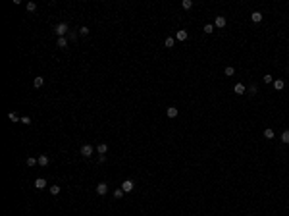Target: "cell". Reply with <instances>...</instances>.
Instances as JSON below:
<instances>
[{"label":"cell","mask_w":289,"mask_h":216,"mask_svg":"<svg viewBox=\"0 0 289 216\" xmlns=\"http://www.w3.org/2000/svg\"><path fill=\"white\" fill-rule=\"evenodd\" d=\"M54 31H56V35H58V37H64L66 33H68V23H58Z\"/></svg>","instance_id":"obj_1"},{"label":"cell","mask_w":289,"mask_h":216,"mask_svg":"<svg viewBox=\"0 0 289 216\" xmlns=\"http://www.w3.org/2000/svg\"><path fill=\"white\" fill-rule=\"evenodd\" d=\"M133 187H135V183L131 181V179H125V181L122 183V189L125 191V193H129V191H133Z\"/></svg>","instance_id":"obj_2"},{"label":"cell","mask_w":289,"mask_h":216,"mask_svg":"<svg viewBox=\"0 0 289 216\" xmlns=\"http://www.w3.org/2000/svg\"><path fill=\"white\" fill-rule=\"evenodd\" d=\"M96 193H98V195H106V193H108V185L104 183V181H100V183L96 185Z\"/></svg>","instance_id":"obj_3"},{"label":"cell","mask_w":289,"mask_h":216,"mask_svg":"<svg viewBox=\"0 0 289 216\" xmlns=\"http://www.w3.org/2000/svg\"><path fill=\"white\" fill-rule=\"evenodd\" d=\"M81 154H83L85 158H89L91 154H93V147H91V145H83V147H81Z\"/></svg>","instance_id":"obj_4"},{"label":"cell","mask_w":289,"mask_h":216,"mask_svg":"<svg viewBox=\"0 0 289 216\" xmlns=\"http://www.w3.org/2000/svg\"><path fill=\"white\" fill-rule=\"evenodd\" d=\"M233 91H235V95H243V93H247V87H245L243 83H237V85L233 87Z\"/></svg>","instance_id":"obj_5"},{"label":"cell","mask_w":289,"mask_h":216,"mask_svg":"<svg viewBox=\"0 0 289 216\" xmlns=\"http://www.w3.org/2000/svg\"><path fill=\"white\" fill-rule=\"evenodd\" d=\"M35 187H37V189H45L46 187V179L45 178H37L35 179Z\"/></svg>","instance_id":"obj_6"},{"label":"cell","mask_w":289,"mask_h":216,"mask_svg":"<svg viewBox=\"0 0 289 216\" xmlns=\"http://www.w3.org/2000/svg\"><path fill=\"white\" fill-rule=\"evenodd\" d=\"M187 37H189V33H187L185 29H181V31L175 33V39H177V41H187Z\"/></svg>","instance_id":"obj_7"},{"label":"cell","mask_w":289,"mask_h":216,"mask_svg":"<svg viewBox=\"0 0 289 216\" xmlns=\"http://www.w3.org/2000/svg\"><path fill=\"white\" fill-rule=\"evenodd\" d=\"M37 160H39V166H43V168H45V166H48V162H50L46 154H41V156H39Z\"/></svg>","instance_id":"obj_8"},{"label":"cell","mask_w":289,"mask_h":216,"mask_svg":"<svg viewBox=\"0 0 289 216\" xmlns=\"http://www.w3.org/2000/svg\"><path fill=\"white\" fill-rule=\"evenodd\" d=\"M166 116H168V118H175V116H177V108H175V106H170V108L166 110Z\"/></svg>","instance_id":"obj_9"},{"label":"cell","mask_w":289,"mask_h":216,"mask_svg":"<svg viewBox=\"0 0 289 216\" xmlns=\"http://www.w3.org/2000/svg\"><path fill=\"white\" fill-rule=\"evenodd\" d=\"M283 87H285V81H283V79H276V81H274V89L276 91H282Z\"/></svg>","instance_id":"obj_10"},{"label":"cell","mask_w":289,"mask_h":216,"mask_svg":"<svg viewBox=\"0 0 289 216\" xmlns=\"http://www.w3.org/2000/svg\"><path fill=\"white\" fill-rule=\"evenodd\" d=\"M250 19H252L254 23H258V21H262V14L260 12H252L250 14Z\"/></svg>","instance_id":"obj_11"},{"label":"cell","mask_w":289,"mask_h":216,"mask_svg":"<svg viewBox=\"0 0 289 216\" xmlns=\"http://www.w3.org/2000/svg\"><path fill=\"white\" fill-rule=\"evenodd\" d=\"M214 23H216V27H225V18H224V16H218Z\"/></svg>","instance_id":"obj_12"},{"label":"cell","mask_w":289,"mask_h":216,"mask_svg":"<svg viewBox=\"0 0 289 216\" xmlns=\"http://www.w3.org/2000/svg\"><path fill=\"white\" fill-rule=\"evenodd\" d=\"M96 151H98L100 154H106L108 153V145H106V143H100V145L96 147Z\"/></svg>","instance_id":"obj_13"},{"label":"cell","mask_w":289,"mask_h":216,"mask_svg":"<svg viewBox=\"0 0 289 216\" xmlns=\"http://www.w3.org/2000/svg\"><path fill=\"white\" fill-rule=\"evenodd\" d=\"M33 85H35L37 89H39V87H43V85H45V77H35V81H33Z\"/></svg>","instance_id":"obj_14"},{"label":"cell","mask_w":289,"mask_h":216,"mask_svg":"<svg viewBox=\"0 0 289 216\" xmlns=\"http://www.w3.org/2000/svg\"><path fill=\"white\" fill-rule=\"evenodd\" d=\"M58 46H60V48H66V46H68V39L66 37H58Z\"/></svg>","instance_id":"obj_15"},{"label":"cell","mask_w":289,"mask_h":216,"mask_svg":"<svg viewBox=\"0 0 289 216\" xmlns=\"http://www.w3.org/2000/svg\"><path fill=\"white\" fill-rule=\"evenodd\" d=\"M164 45H166V48H172V46L175 45V39H173V37H168V39H166V43H164Z\"/></svg>","instance_id":"obj_16"},{"label":"cell","mask_w":289,"mask_h":216,"mask_svg":"<svg viewBox=\"0 0 289 216\" xmlns=\"http://www.w3.org/2000/svg\"><path fill=\"white\" fill-rule=\"evenodd\" d=\"M264 137H266V139H274V129H270V127L264 129Z\"/></svg>","instance_id":"obj_17"},{"label":"cell","mask_w":289,"mask_h":216,"mask_svg":"<svg viewBox=\"0 0 289 216\" xmlns=\"http://www.w3.org/2000/svg\"><path fill=\"white\" fill-rule=\"evenodd\" d=\"M123 193H125V191H123L122 187H118V189L114 191V197H116V199H122V197H123Z\"/></svg>","instance_id":"obj_18"},{"label":"cell","mask_w":289,"mask_h":216,"mask_svg":"<svg viewBox=\"0 0 289 216\" xmlns=\"http://www.w3.org/2000/svg\"><path fill=\"white\" fill-rule=\"evenodd\" d=\"M224 73H225V75H227V77H231V75H233V73H235V68H231V66H227V68H225V70H224Z\"/></svg>","instance_id":"obj_19"},{"label":"cell","mask_w":289,"mask_h":216,"mask_svg":"<svg viewBox=\"0 0 289 216\" xmlns=\"http://www.w3.org/2000/svg\"><path fill=\"white\" fill-rule=\"evenodd\" d=\"M35 164H39V160L33 158V156H29V158H27V166H29V168H33Z\"/></svg>","instance_id":"obj_20"},{"label":"cell","mask_w":289,"mask_h":216,"mask_svg":"<svg viewBox=\"0 0 289 216\" xmlns=\"http://www.w3.org/2000/svg\"><path fill=\"white\" fill-rule=\"evenodd\" d=\"M8 118H10L12 122H21V118H19V116L16 114V112H10V114H8Z\"/></svg>","instance_id":"obj_21"},{"label":"cell","mask_w":289,"mask_h":216,"mask_svg":"<svg viewBox=\"0 0 289 216\" xmlns=\"http://www.w3.org/2000/svg\"><path fill=\"white\" fill-rule=\"evenodd\" d=\"M181 6H183V10H191L193 2H191V0H183V2H181Z\"/></svg>","instance_id":"obj_22"},{"label":"cell","mask_w":289,"mask_h":216,"mask_svg":"<svg viewBox=\"0 0 289 216\" xmlns=\"http://www.w3.org/2000/svg\"><path fill=\"white\" fill-rule=\"evenodd\" d=\"M282 141L283 143H289V129H285V131L282 133Z\"/></svg>","instance_id":"obj_23"},{"label":"cell","mask_w":289,"mask_h":216,"mask_svg":"<svg viewBox=\"0 0 289 216\" xmlns=\"http://www.w3.org/2000/svg\"><path fill=\"white\" fill-rule=\"evenodd\" d=\"M27 10H29V12H35V10H37V4H35V2H27Z\"/></svg>","instance_id":"obj_24"},{"label":"cell","mask_w":289,"mask_h":216,"mask_svg":"<svg viewBox=\"0 0 289 216\" xmlns=\"http://www.w3.org/2000/svg\"><path fill=\"white\" fill-rule=\"evenodd\" d=\"M247 91H249V95H257V85H249Z\"/></svg>","instance_id":"obj_25"},{"label":"cell","mask_w":289,"mask_h":216,"mask_svg":"<svg viewBox=\"0 0 289 216\" xmlns=\"http://www.w3.org/2000/svg\"><path fill=\"white\" fill-rule=\"evenodd\" d=\"M50 193H52V195H58V193H60V185H52Z\"/></svg>","instance_id":"obj_26"},{"label":"cell","mask_w":289,"mask_h":216,"mask_svg":"<svg viewBox=\"0 0 289 216\" xmlns=\"http://www.w3.org/2000/svg\"><path fill=\"white\" fill-rule=\"evenodd\" d=\"M212 31H214V27H212V23H206V25H204V33H208V35H210Z\"/></svg>","instance_id":"obj_27"},{"label":"cell","mask_w":289,"mask_h":216,"mask_svg":"<svg viewBox=\"0 0 289 216\" xmlns=\"http://www.w3.org/2000/svg\"><path fill=\"white\" fill-rule=\"evenodd\" d=\"M262 79H264V83H272V81H274V77L270 75V73H266V75H264Z\"/></svg>","instance_id":"obj_28"},{"label":"cell","mask_w":289,"mask_h":216,"mask_svg":"<svg viewBox=\"0 0 289 216\" xmlns=\"http://www.w3.org/2000/svg\"><path fill=\"white\" fill-rule=\"evenodd\" d=\"M79 35H83V37L89 35V27H81V29H79Z\"/></svg>","instance_id":"obj_29"},{"label":"cell","mask_w":289,"mask_h":216,"mask_svg":"<svg viewBox=\"0 0 289 216\" xmlns=\"http://www.w3.org/2000/svg\"><path fill=\"white\" fill-rule=\"evenodd\" d=\"M21 124H27V126H29V124H31V118H29V116H23V118H21Z\"/></svg>","instance_id":"obj_30"},{"label":"cell","mask_w":289,"mask_h":216,"mask_svg":"<svg viewBox=\"0 0 289 216\" xmlns=\"http://www.w3.org/2000/svg\"><path fill=\"white\" fill-rule=\"evenodd\" d=\"M104 160H106V154H100V156H98V162H100V164H102Z\"/></svg>","instance_id":"obj_31"}]
</instances>
